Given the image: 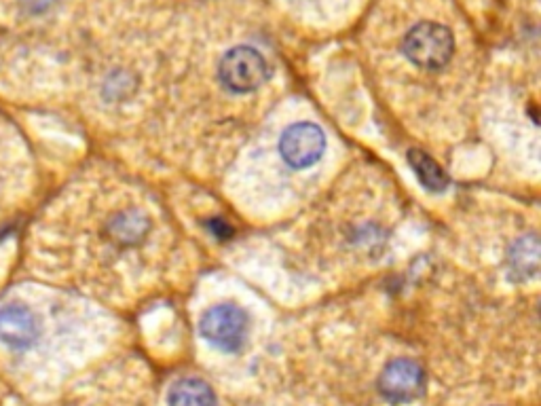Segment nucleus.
<instances>
[{
    "label": "nucleus",
    "instance_id": "obj_4",
    "mask_svg": "<svg viewBox=\"0 0 541 406\" xmlns=\"http://www.w3.org/2000/svg\"><path fill=\"white\" fill-rule=\"evenodd\" d=\"M326 151V136L313 123H296L286 129L279 140V153L294 170H307L322 159Z\"/></svg>",
    "mask_w": 541,
    "mask_h": 406
},
{
    "label": "nucleus",
    "instance_id": "obj_8",
    "mask_svg": "<svg viewBox=\"0 0 541 406\" xmlns=\"http://www.w3.org/2000/svg\"><path fill=\"white\" fill-rule=\"evenodd\" d=\"M410 168L415 170L417 178L421 180L423 187L432 193H440L449 187V176L440 168V165L423 151H410L408 153Z\"/></svg>",
    "mask_w": 541,
    "mask_h": 406
},
{
    "label": "nucleus",
    "instance_id": "obj_10",
    "mask_svg": "<svg viewBox=\"0 0 541 406\" xmlns=\"http://www.w3.org/2000/svg\"><path fill=\"white\" fill-rule=\"evenodd\" d=\"M146 229H148L146 220L142 216H138L136 212H125V214L117 216L113 220V227H110L115 239H119V242H123V244H134L136 239H140L146 233Z\"/></svg>",
    "mask_w": 541,
    "mask_h": 406
},
{
    "label": "nucleus",
    "instance_id": "obj_11",
    "mask_svg": "<svg viewBox=\"0 0 541 406\" xmlns=\"http://www.w3.org/2000/svg\"><path fill=\"white\" fill-rule=\"evenodd\" d=\"M22 5L32 13H41L53 5V0H22Z\"/></svg>",
    "mask_w": 541,
    "mask_h": 406
},
{
    "label": "nucleus",
    "instance_id": "obj_7",
    "mask_svg": "<svg viewBox=\"0 0 541 406\" xmlns=\"http://www.w3.org/2000/svg\"><path fill=\"white\" fill-rule=\"evenodd\" d=\"M167 402L170 406H216V396L205 381L182 379L170 390Z\"/></svg>",
    "mask_w": 541,
    "mask_h": 406
},
{
    "label": "nucleus",
    "instance_id": "obj_2",
    "mask_svg": "<svg viewBox=\"0 0 541 406\" xmlns=\"http://www.w3.org/2000/svg\"><path fill=\"white\" fill-rule=\"evenodd\" d=\"M250 332L248 313L233 305L222 303L203 313L201 335L220 352H237L244 347Z\"/></svg>",
    "mask_w": 541,
    "mask_h": 406
},
{
    "label": "nucleus",
    "instance_id": "obj_9",
    "mask_svg": "<svg viewBox=\"0 0 541 406\" xmlns=\"http://www.w3.org/2000/svg\"><path fill=\"white\" fill-rule=\"evenodd\" d=\"M510 265H512V275H520V278H531V275L537 273L539 244L533 235L520 239V242L512 248Z\"/></svg>",
    "mask_w": 541,
    "mask_h": 406
},
{
    "label": "nucleus",
    "instance_id": "obj_6",
    "mask_svg": "<svg viewBox=\"0 0 541 406\" xmlns=\"http://www.w3.org/2000/svg\"><path fill=\"white\" fill-rule=\"evenodd\" d=\"M36 339H39V320L28 307L7 305L0 309V341L24 349Z\"/></svg>",
    "mask_w": 541,
    "mask_h": 406
},
{
    "label": "nucleus",
    "instance_id": "obj_5",
    "mask_svg": "<svg viewBox=\"0 0 541 406\" xmlns=\"http://www.w3.org/2000/svg\"><path fill=\"white\" fill-rule=\"evenodd\" d=\"M425 390V373L423 368L408 360L398 358L389 362L379 377V392L387 402L406 404L423 396Z\"/></svg>",
    "mask_w": 541,
    "mask_h": 406
},
{
    "label": "nucleus",
    "instance_id": "obj_3",
    "mask_svg": "<svg viewBox=\"0 0 541 406\" xmlns=\"http://www.w3.org/2000/svg\"><path fill=\"white\" fill-rule=\"evenodd\" d=\"M218 79L233 94H248L269 79V64L252 47H235L222 55Z\"/></svg>",
    "mask_w": 541,
    "mask_h": 406
},
{
    "label": "nucleus",
    "instance_id": "obj_1",
    "mask_svg": "<svg viewBox=\"0 0 541 406\" xmlns=\"http://www.w3.org/2000/svg\"><path fill=\"white\" fill-rule=\"evenodd\" d=\"M402 51L413 66L423 70H440L453 60V32L436 22H421L406 32Z\"/></svg>",
    "mask_w": 541,
    "mask_h": 406
}]
</instances>
